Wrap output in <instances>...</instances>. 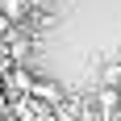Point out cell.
<instances>
[{"mask_svg": "<svg viewBox=\"0 0 121 121\" xmlns=\"http://www.w3.org/2000/svg\"><path fill=\"white\" fill-rule=\"evenodd\" d=\"M29 96H34V100H50V104H59V100H63V88L50 84V79H46V84H42V79H29Z\"/></svg>", "mask_w": 121, "mask_h": 121, "instance_id": "6da1fadb", "label": "cell"}, {"mask_svg": "<svg viewBox=\"0 0 121 121\" xmlns=\"http://www.w3.org/2000/svg\"><path fill=\"white\" fill-rule=\"evenodd\" d=\"M25 13H29V4H25V0H0V17H4L9 25L25 21Z\"/></svg>", "mask_w": 121, "mask_h": 121, "instance_id": "7a4b0ae2", "label": "cell"}, {"mask_svg": "<svg viewBox=\"0 0 121 121\" xmlns=\"http://www.w3.org/2000/svg\"><path fill=\"white\" fill-rule=\"evenodd\" d=\"M96 104H100V113H109V117H113V109L121 104V96H117V92H109V88H100V96H96Z\"/></svg>", "mask_w": 121, "mask_h": 121, "instance_id": "3957f363", "label": "cell"}, {"mask_svg": "<svg viewBox=\"0 0 121 121\" xmlns=\"http://www.w3.org/2000/svg\"><path fill=\"white\" fill-rule=\"evenodd\" d=\"M4 92H9V96H13V92H29V75H25V71H13L9 84H4Z\"/></svg>", "mask_w": 121, "mask_h": 121, "instance_id": "277c9868", "label": "cell"}, {"mask_svg": "<svg viewBox=\"0 0 121 121\" xmlns=\"http://www.w3.org/2000/svg\"><path fill=\"white\" fill-rule=\"evenodd\" d=\"M9 29H13V25H9V21H4V17H0V38H4V34H9Z\"/></svg>", "mask_w": 121, "mask_h": 121, "instance_id": "5b68a950", "label": "cell"}, {"mask_svg": "<svg viewBox=\"0 0 121 121\" xmlns=\"http://www.w3.org/2000/svg\"><path fill=\"white\" fill-rule=\"evenodd\" d=\"M117 96H121V88H117Z\"/></svg>", "mask_w": 121, "mask_h": 121, "instance_id": "8992f818", "label": "cell"}]
</instances>
